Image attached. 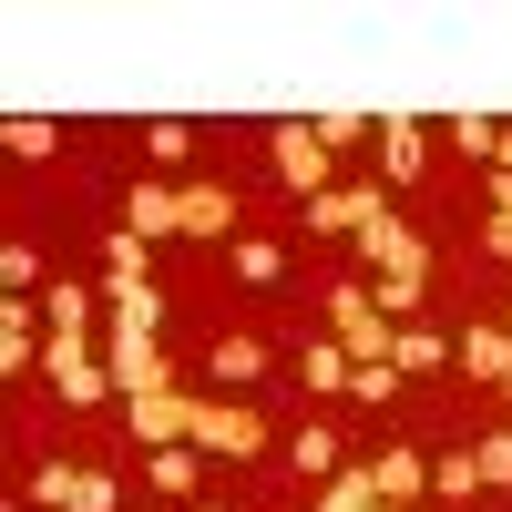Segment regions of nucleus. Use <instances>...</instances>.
<instances>
[{
	"label": "nucleus",
	"instance_id": "f257e3e1",
	"mask_svg": "<svg viewBox=\"0 0 512 512\" xmlns=\"http://www.w3.org/2000/svg\"><path fill=\"white\" fill-rule=\"evenodd\" d=\"M103 369H113V390H123V400H144V390H185V369H175V349H164L154 328H113Z\"/></svg>",
	"mask_w": 512,
	"mask_h": 512
},
{
	"label": "nucleus",
	"instance_id": "f03ea898",
	"mask_svg": "<svg viewBox=\"0 0 512 512\" xmlns=\"http://www.w3.org/2000/svg\"><path fill=\"white\" fill-rule=\"evenodd\" d=\"M185 441L195 451H226V461H256V451H267V420L236 410V400H195L185 390Z\"/></svg>",
	"mask_w": 512,
	"mask_h": 512
},
{
	"label": "nucleus",
	"instance_id": "7ed1b4c3",
	"mask_svg": "<svg viewBox=\"0 0 512 512\" xmlns=\"http://www.w3.org/2000/svg\"><path fill=\"white\" fill-rule=\"evenodd\" d=\"M328 164H338V154L318 144V123H277V185H287V195L318 205V195H328Z\"/></svg>",
	"mask_w": 512,
	"mask_h": 512
},
{
	"label": "nucleus",
	"instance_id": "20e7f679",
	"mask_svg": "<svg viewBox=\"0 0 512 512\" xmlns=\"http://www.w3.org/2000/svg\"><path fill=\"white\" fill-rule=\"evenodd\" d=\"M379 216H390V205H379V185H328V195L308 205V226H318V236H369Z\"/></svg>",
	"mask_w": 512,
	"mask_h": 512
},
{
	"label": "nucleus",
	"instance_id": "39448f33",
	"mask_svg": "<svg viewBox=\"0 0 512 512\" xmlns=\"http://www.w3.org/2000/svg\"><path fill=\"white\" fill-rule=\"evenodd\" d=\"M123 431H134L144 451H175V441H185V390H144V400H123Z\"/></svg>",
	"mask_w": 512,
	"mask_h": 512
},
{
	"label": "nucleus",
	"instance_id": "423d86ee",
	"mask_svg": "<svg viewBox=\"0 0 512 512\" xmlns=\"http://www.w3.org/2000/svg\"><path fill=\"white\" fill-rule=\"evenodd\" d=\"M359 256H369L379 277H431V246H420L410 226H390V216H379V226L359 236Z\"/></svg>",
	"mask_w": 512,
	"mask_h": 512
},
{
	"label": "nucleus",
	"instance_id": "0eeeda50",
	"mask_svg": "<svg viewBox=\"0 0 512 512\" xmlns=\"http://www.w3.org/2000/svg\"><path fill=\"white\" fill-rule=\"evenodd\" d=\"M308 512H400V502H379V482H369V461H338V472L318 482V502Z\"/></svg>",
	"mask_w": 512,
	"mask_h": 512
},
{
	"label": "nucleus",
	"instance_id": "6e6552de",
	"mask_svg": "<svg viewBox=\"0 0 512 512\" xmlns=\"http://www.w3.org/2000/svg\"><path fill=\"white\" fill-rule=\"evenodd\" d=\"M123 226H134V236H185V195L175 185H134V195H123Z\"/></svg>",
	"mask_w": 512,
	"mask_h": 512
},
{
	"label": "nucleus",
	"instance_id": "1a4fd4ad",
	"mask_svg": "<svg viewBox=\"0 0 512 512\" xmlns=\"http://www.w3.org/2000/svg\"><path fill=\"white\" fill-rule=\"evenodd\" d=\"M451 359L472 369V379H492V390H502V379H512V328H472V338H451Z\"/></svg>",
	"mask_w": 512,
	"mask_h": 512
},
{
	"label": "nucleus",
	"instance_id": "9d476101",
	"mask_svg": "<svg viewBox=\"0 0 512 512\" xmlns=\"http://www.w3.org/2000/svg\"><path fill=\"white\" fill-rule=\"evenodd\" d=\"M369 134H379V113H369V103H328V113H318V144H328V154H359Z\"/></svg>",
	"mask_w": 512,
	"mask_h": 512
},
{
	"label": "nucleus",
	"instance_id": "9b49d317",
	"mask_svg": "<svg viewBox=\"0 0 512 512\" xmlns=\"http://www.w3.org/2000/svg\"><path fill=\"white\" fill-rule=\"evenodd\" d=\"M369 482H379V502H420V492H431V472H420V451H390V461H369Z\"/></svg>",
	"mask_w": 512,
	"mask_h": 512
},
{
	"label": "nucleus",
	"instance_id": "f8f14e48",
	"mask_svg": "<svg viewBox=\"0 0 512 512\" xmlns=\"http://www.w3.org/2000/svg\"><path fill=\"white\" fill-rule=\"evenodd\" d=\"M185 236H236V195L226 185H185Z\"/></svg>",
	"mask_w": 512,
	"mask_h": 512
},
{
	"label": "nucleus",
	"instance_id": "ddd939ff",
	"mask_svg": "<svg viewBox=\"0 0 512 512\" xmlns=\"http://www.w3.org/2000/svg\"><path fill=\"white\" fill-rule=\"evenodd\" d=\"M379 164H390V185H410V175H420V123H410V113L379 123Z\"/></svg>",
	"mask_w": 512,
	"mask_h": 512
},
{
	"label": "nucleus",
	"instance_id": "4468645a",
	"mask_svg": "<svg viewBox=\"0 0 512 512\" xmlns=\"http://www.w3.org/2000/svg\"><path fill=\"white\" fill-rule=\"evenodd\" d=\"M226 267H236L246 287H277V277H287V246H277V236H236V256H226Z\"/></svg>",
	"mask_w": 512,
	"mask_h": 512
},
{
	"label": "nucleus",
	"instance_id": "2eb2a0df",
	"mask_svg": "<svg viewBox=\"0 0 512 512\" xmlns=\"http://www.w3.org/2000/svg\"><path fill=\"white\" fill-rule=\"evenodd\" d=\"M451 359V338H431V328H390V369H410V379H431Z\"/></svg>",
	"mask_w": 512,
	"mask_h": 512
},
{
	"label": "nucleus",
	"instance_id": "dca6fc26",
	"mask_svg": "<svg viewBox=\"0 0 512 512\" xmlns=\"http://www.w3.org/2000/svg\"><path fill=\"white\" fill-rule=\"evenodd\" d=\"M226 379V390H256V379H267V349H256V338H216V359H205Z\"/></svg>",
	"mask_w": 512,
	"mask_h": 512
},
{
	"label": "nucleus",
	"instance_id": "f3484780",
	"mask_svg": "<svg viewBox=\"0 0 512 512\" xmlns=\"http://www.w3.org/2000/svg\"><path fill=\"white\" fill-rule=\"evenodd\" d=\"M113 297V328H164V297H154V277H134V287H103Z\"/></svg>",
	"mask_w": 512,
	"mask_h": 512
},
{
	"label": "nucleus",
	"instance_id": "a211bd4d",
	"mask_svg": "<svg viewBox=\"0 0 512 512\" xmlns=\"http://www.w3.org/2000/svg\"><path fill=\"white\" fill-rule=\"evenodd\" d=\"M297 379H308L318 400H338L349 390V349H297Z\"/></svg>",
	"mask_w": 512,
	"mask_h": 512
},
{
	"label": "nucleus",
	"instance_id": "6ab92c4d",
	"mask_svg": "<svg viewBox=\"0 0 512 512\" xmlns=\"http://www.w3.org/2000/svg\"><path fill=\"white\" fill-rule=\"evenodd\" d=\"M431 482H441V502H482V461H472V451H441Z\"/></svg>",
	"mask_w": 512,
	"mask_h": 512
},
{
	"label": "nucleus",
	"instance_id": "aec40b11",
	"mask_svg": "<svg viewBox=\"0 0 512 512\" xmlns=\"http://www.w3.org/2000/svg\"><path fill=\"white\" fill-rule=\"evenodd\" d=\"M134 277H144V236H134V226H123V236L103 246V287H134Z\"/></svg>",
	"mask_w": 512,
	"mask_h": 512
},
{
	"label": "nucleus",
	"instance_id": "412c9836",
	"mask_svg": "<svg viewBox=\"0 0 512 512\" xmlns=\"http://www.w3.org/2000/svg\"><path fill=\"white\" fill-rule=\"evenodd\" d=\"M451 144H461V154H492V164H502V123H492V113H451Z\"/></svg>",
	"mask_w": 512,
	"mask_h": 512
},
{
	"label": "nucleus",
	"instance_id": "4be33fe9",
	"mask_svg": "<svg viewBox=\"0 0 512 512\" xmlns=\"http://www.w3.org/2000/svg\"><path fill=\"white\" fill-rule=\"evenodd\" d=\"M154 492H185V502H195V441H175V451H154Z\"/></svg>",
	"mask_w": 512,
	"mask_h": 512
},
{
	"label": "nucleus",
	"instance_id": "5701e85b",
	"mask_svg": "<svg viewBox=\"0 0 512 512\" xmlns=\"http://www.w3.org/2000/svg\"><path fill=\"white\" fill-rule=\"evenodd\" d=\"M369 308H379V318H410V308H420V277H369Z\"/></svg>",
	"mask_w": 512,
	"mask_h": 512
},
{
	"label": "nucleus",
	"instance_id": "b1692460",
	"mask_svg": "<svg viewBox=\"0 0 512 512\" xmlns=\"http://www.w3.org/2000/svg\"><path fill=\"white\" fill-rule=\"evenodd\" d=\"M0 287L31 297V287H41V246H0Z\"/></svg>",
	"mask_w": 512,
	"mask_h": 512
},
{
	"label": "nucleus",
	"instance_id": "393cba45",
	"mask_svg": "<svg viewBox=\"0 0 512 512\" xmlns=\"http://www.w3.org/2000/svg\"><path fill=\"white\" fill-rule=\"evenodd\" d=\"M472 461H482V492H512V431H492Z\"/></svg>",
	"mask_w": 512,
	"mask_h": 512
},
{
	"label": "nucleus",
	"instance_id": "a878e982",
	"mask_svg": "<svg viewBox=\"0 0 512 512\" xmlns=\"http://www.w3.org/2000/svg\"><path fill=\"white\" fill-rule=\"evenodd\" d=\"M390 390H400L390 359H359V369H349V400H390Z\"/></svg>",
	"mask_w": 512,
	"mask_h": 512
},
{
	"label": "nucleus",
	"instance_id": "bb28decb",
	"mask_svg": "<svg viewBox=\"0 0 512 512\" xmlns=\"http://www.w3.org/2000/svg\"><path fill=\"white\" fill-rule=\"evenodd\" d=\"M297 472L328 482V472H338V431H297Z\"/></svg>",
	"mask_w": 512,
	"mask_h": 512
},
{
	"label": "nucleus",
	"instance_id": "cd10ccee",
	"mask_svg": "<svg viewBox=\"0 0 512 512\" xmlns=\"http://www.w3.org/2000/svg\"><path fill=\"white\" fill-rule=\"evenodd\" d=\"M72 482H82V472L52 461V472H31V502H41V512H72Z\"/></svg>",
	"mask_w": 512,
	"mask_h": 512
},
{
	"label": "nucleus",
	"instance_id": "c85d7f7f",
	"mask_svg": "<svg viewBox=\"0 0 512 512\" xmlns=\"http://www.w3.org/2000/svg\"><path fill=\"white\" fill-rule=\"evenodd\" d=\"M72 512H123V492H113V472H82V482H72Z\"/></svg>",
	"mask_w": 512,
	"mask_h": 512
},
{
	"label": "nucleus",
	"instance_id": "c756f323",
	"mask_svg": "<svg viewBox=\"0 0 512 512\" xmlns=\"http://www.w3.org/2000/svg\"><path fill=\"white\" fill-rule=\"evenodd\" d=\"M41 318H52V328H82V318H93V297H82V287H52V297H41Z\"/></svg>",
	"mask_w": 512,
	"mask_h": 512
},
{
	"label": "nucleus",
	"instance_id": "7c9ffc66",
	"mask_svg": "<svg viewBox=\"0 0 512 512\" xmlns=\"http://www.w3.org/2000/svg\"><path fill=\"white\" fill-rule=\"evenodd\" d=\"M52 144H62L52 123H21V113H11V154H21V164H41V154H52Z\"/></svg>",
	"mask_w": 512,
	"mask_h": 512
},
{
	"label": "nucleus",
	"instance_id": "2f4dec72",
	"mask_svg": "<svg viewBox=\"0 0 512 512\" xmlns=\"http://www.w3.org/2000/svg\"><path fill=\"white\" fill-rule=\"evenodd\" d=\"M482 195H492V216H512V164H492V185H482Z\"/></svg>",
	"mask_w": 512,
	"mask_h": 512
},
{
	"label": "nucleus",
	"instance_id": "473e14b6",
	"mask_svg": "<svg viewBox=\"0 0 512 512\" xmlns=\"http://www.w3.org/2000/svg\"><path fill=\"white\" fill-rule=\"evenodd\" d=\"M482 246H492V256H512V216H492V226H482Z\"/></svg>",
	"mask_w": 512,
	"mask_h": 512
},
{
	"label": "nucleus",
	"instance_id": "72a5a7b5",
	"mask_svg": "<svg viewBox=\"0 0 512 512\" xmlns=\"http://www.w3.org/2000/svg\"><path fill=\"white\" fill-rule=\"evenodd\" d=\"M185 512H226V502H185Z\"/></svg>",
	"mask_w": 512,
	"mask_h": 512
},
{
	"label": "nucleus",
	"instance_id": "f704fd0d",
	"mask_svg": "<svg viewBox=\"0 0 512 512\" xmlns=\"http://www.w3.org/2000/svg\"><path fill=\"white\" fill-rule=\"evenodd\" d=\"M502 400H512V379H502Z\"/></svg>",
	"mask_w": 512,
	"mask_h": 512
}]
</instances>
